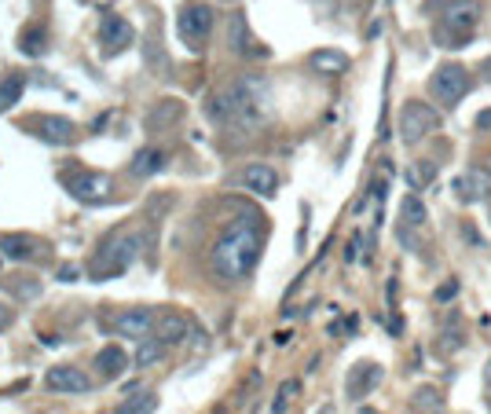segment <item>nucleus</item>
<instances>
[{"label":"nucleus","mask_w":491,"mask_h":414,"mask_svg":"<svg viewBox=\"0 0 491 414\" xmlns=\"http://www.w3.org/2000/svg\"><path fill=\"white\" fill-rule=\"evenodd\" d=\"M260 249H264V224L257 213H246V216H235L228 228L220 232V239L213 242V253H209V265H213L216 279L239 283L253 272V265L260 260Z\"/></svg>","instance_id":"obj_1"},{"label":"nucleus","mask_w":491,"mask_h":414,"mask_svg":"<svg viewBox=\"0 0 491 414\" xmlns=\"http://www.w3.org/2000/svg\"><path fill=\"white\" fill-rule=\"evenodd\" d=\"M209 122L224 125V129H257L264 125V114H268V92H264V81L257 78H242L235 85H224L209 96Z\"/></svg>","instance_id":"obj_2"},{"label":"nucleus","mask_w":491,"mask_h":414,"mask_svg":"<svg viewBox=\"0 0 491 414\" xmlns=\"http://www.w3.org/2000/svg\"><path fill=\"white\" fill-rule=\"evenodd\" d=\"M140 246H143V235L140 232H114L92 257V279H118L129 272V265H136L140 257Z\"/></svg>","instance_id":"obj_3"},{"label":"nucleus","mask_w":491,"mask_h":414,"mask_svg":"<svg viewBox=\"0 0 491 414\" xmlns=\"http://www.w3.org/2000/svg\"><path fill=\"white\" fill-rule=\"evenodd\" d=\"M187 330H191V323L180 319V316H173V319L158 323V326H155V334L143 337V345H140V352H136V367H150V363H158V359H162L173 345H180V342H183Z\"/></svg>","instance_id":"obj_4"},{"label":"nucleus","mask_w":491,"mask_h":414,"mask_svg":"<svg viewBox=\"0 0 491 414\" xmlns=\"http://www.w3.org/2000/svg\"><path fill=\"white\" fill-rule=\"evenodd\" d=\"M429 92L440 106H459L470 96V73L462 63H440L429 78Z\"/></svg>","instance_id":"obj_5"},{"label":"nucleus","mask_w":491,"mask_h":414,"mask_svg":"<svg viewBox=\"0 0 491 414\" xmlns=\"http://www.w3.org/2000/svg\"><path fill=\"white\" fill-rule=\"evenodd\" d=\"M440 114L429 106V103H422V99H407L403 106H400V139L407 143V147H414V143H422L429 132H436L440 129Z\"/></svg>","instance_id":"obj_6"},{"label":"nucleus","mask_w":491,"mask_h":414,"mask_svg":"<svg viewBox=\"0 0 491 414\" xmlns=\"http://www.w3.org/2000/svg\"><path fill=\"white\" fill-rule=\"evenodd\" d=\"M216 26V15L209 4H183L180 15H176V30H180V41L191 48V52H202L209 33Z\"/></svg>","instance_id":"obj_7"},{"label":"nucleus","mask_w":491,"mask_h":414,"mask_svg":"<svg viewBox=\"0 0 491 414\" xmlns=\"http://www.w3.org/2000/svg\"><path fill=\"white\" fill-rule=\"evenodd\" d=\"M59 183L78 202H103V199H110V191H114V180L106 173H92V169H66L59 176Z\"/></svg>","instance_id":"obj_8"},{"label":"nucleus","mask_w":491,"mask_h":414,"mask_svg":"<svg viewBox=\"0 0 491 414\" xmlns=\"http://www.w3.org/2000/svg\"><path fill=\"white\" fill-rule=\"evenodd\" d=\"M433 8L440 30H455V33H473L484 15L480 0H433Z\"/></svg>","instance_id":"obj_9"},{"label":"nucleus","mask_w":491,"mask_h":414,"mask_svg":"<svg viewBox=\"0 0 491 414\" xmlns=\"http://www.w3.org/2000/svg\"><path fill=\"white\" fill-rule=\"evenodd\" d=\"M132 41H136V26L129 19H122V15H106L103 19V26H99V48H103V55H118Z\"/></svg>","instance_id":"obj_10"},{"label":"nucleus","mask_w":491,"mask_h":414,"mask_svg":"<svg viewBox=\"0 0 491 414\" xmlns=\"http://www.w3.org/2000/svg\"><path fill=\"white\" fill-rule=\"evenodd\" d=\"M155 326H158V312H155V308H147V305H140V308H129V312L118 316L114 334L132 337V342H143V337L155 334Z\"/></svg>","instance_id":"obj_11"},{"label":"nucleus","mask_w":491,"mask_h":414,"mask_svg":"<svg viewBox=\"0 0 491 414\" xmlns=\"http://www.w3.org/2000/svg\"><path fill=\"white\" fill-rule=\"evenodd\" d=\"M239 183L246 187V191L260 195V199H272L279 191V173L272 165H264V162H250L242 173H239Z\"/></svg>","instance_id":"obj_12"},{"label":"nucleus","mask_w":491,"mask_h":414,"mask_svg":"<svg viewBox=\"0 0 491 414\" xmlns=\"http://www.w3.org/2000/svg\"><path fill=\"white\" fill-rule=\"evenodd\" d=\"M33 136H41L48 147H66L73 136H78V125L70 118H59V114H41L33 122Z\"/></svg>","instance_id":"obj_13"},{"label":"nucleus","mask_w":491,"mask_h":414,"mask_svg":"<svg viewBox=\"0 0 491 414\" xmlns=\"http://www.w3.org/2000/svg\"><path fill=\"white\" fill-rule=\"evenodd\" d=\"M45 385H48L52 393H73V396L92 389V382L85 378L78 367H52V370L45 374Z\"/></svg>","instance_id":"obj_14"},{"label":"nucleus","mask_w":491,"mask_h":414,"mask_svg":"<svg viewBox=\"0 0 491 414\" xmlns=\"http://www.w3.org/2000/svg\"><path fill=\"white\" fill-rule=\"evenodd\" d=\"M165 162H169L165 147H140L132 155V176L136 180H150V176H158L165 169Z\"/></svg>","instance_id":"obj_15"},{"label":"nucleus","mask_w":491,"mask_h":414,"mask_svg":"<svg viewBox=\"0 0 491 414\" xmlns=\"http://www.w3.org/2000/svg\"><path fill=\"white\" fill-rule=\"evenodd\" d=\"M377 382H382V367H377V363H360L349 374V400H363Z\"/></svg>","instance_id":"obj_16"},{"label":"nucleus","mask_w":491,"mask_h":414,"mask_svg":"<svg viewBox=\"0 0 491 414\" xmlns=\"http://www.w3.org/2000/svg\"><path fill=\"white\" fill-rule=\"evenodd\" d=\"M400 224L403 228H414V232H426V224H429V209L419 195H407L400 199Z\"/></svg>","instance_id":"obj_17"},{"label":"nucleus","mask_w":491,"mask_h":414,"mask_svg":"<svg viewBox=\"0 0 491 414\" xmlns=\"http://www.w3.org/2000/svg\"><path fill=\"white\" fill-rule=\"evenodd\" d=\"M480 180H484L480 173H466V176H455V183H451V191H455V199H459L462 206H473V202H480V199L487 195Z\"/></svg>","instance_id":"obj_18"},{"label":"nucleus","mask_w":491,"mask_h":414,"mask_svg":"<svg viewBox=\"0 0 491 414\" xmlns=\"http://www.w3.org/2000/svg\"><path fill=\"white\" fill-rule=\"evenodd\" d=\"M0 253L12 257V260H30V257L41 253V242L30 239V235H4L0 239Z\"/></svg>","instance_id":"obj_19"},{"label":"nucleus","mask_w":491,"mask_h":414,"mask_svg":"<svg viewBox=\"0 0 491 414\" xmlns=\"http://www.w3.org/2000/svg\"><path fill=\"white\" fill-rule=\"evenodd\" d=\"M96 363H99V374H103V378H118V374L129 367V352L118 349V345H106V349H99Z\"/></svg>","instance_id":"obj_20"},{"label":"nucleus","mask_w":491,"mask_h":414,"mask_svg":"<svg viewBox=\"0 0 491 414\" xmlns=\"http://www.w3.org/2000/svg\"><path fill=\"white\" fill-rule=\"evenodd\" d=\"M22 92H26V78H22V73H4V78H0V114L12 110L22 99Z\"/></svg>","instance_id":"obj_21"},{"label":"nucleus","mask_w":491,"mask_h":414,"mask_svg":"<svg viewBox=\"0 0 491 414\" xmlns=\"http://www.w3.org/2000/svg\"><path fill=\"white\" fill-rule=\"evenodd\" d=\"M411 410H414V414H440V410H444V396H440V389L422 385L419 393H414V400H411Z\"/></svg>","instance_id":"obj_22"},{"label":"nucleus","mask_w":491,"mask_h":414,"mask_svg":"<svg viewBox=\"0 0 491 414\" xmlns=\"http://www.w3.org/2000/svg\"><path fill=\"white\" fill-rule=\"evenodd\" d=\"M19 48H22L26 55H33V59H41V55L48 52V33H45L41 26H26L22 37H19Z\"/></svg>","instance_id":"obj_23"},{"label":"nucleus","mask_w":491,"mask_h":414,"mask_svg":"<svg viewBox=\"0 0 491 414\" xmlns=\"http://www.w3.org/2000/svg\"><path fill=\"white\" fill-rule=\"evenodd\" d=\"M312 66L323 70V73H345V70H349V55H345V52L319 48V52H312Z\"/></svg>","instance_id":"obj_24"},{"label":"nucleus","mask_w":491,"mask_h":414,"mask_svg":"<svg viewBox=\"0 0 491 414\" xmlns=\"http://www.w3.org/2000/svg\"><path fill=\"white\" fill-rule=\"evenodd\" d=\"M466 345V334H462V326H459V319H447V326H444V337H440V349L451 356L455 349H462Z\"/></svg>","instance_id":"obj_25"},{"label":"nucleus","mask_w":491,"mask_h":414,"mask_svg":"<svg viewBox=\"0 0 491 414\" xmlns=\"http://www.w3.org/2000/svg\"><path fill=\"white\" fill-rule=\"evenodd\" d=\"M470 41H473V33H455V30H440L436 26V45L440 48H462Z\"/></svg>","instance_id":"obj_26"},{"label":"nucleus","mask_w":491,"mask_h":414,"mask_svg":"<svg viewBox=\"0 0 491 414\" xmlns=\"http://www.w3.org/2000/svg\"><path fill=\"white\" fill-rule=\"evenodd\" d=\"M301 393V382H286L279 393H275V400H272V414H286V407H290V400Z\"/></svg>","instance_id":"obj_27"},{"label":"nucleus","mask_w":491,"mask_h":414,"mask_svg":"<svg viewBox=\"0 0 491 414\" xmlns=\"http://www.w3.org/2000/svg\"><path fill=\"white\" fill-rule=\"evenodd\" d=\"M232 48H235V52H246V48H250V30H246V19H242V15L232 19Z\"/></svg>","instance_id":"obj_28"},{"label":"nucleus","mask_w":491,"mask_h":414,"mask_svg":"<svg viewBox=\"0 0 491 414\" xmlns=\"http://www.w3.org/2000/svg\"><path fill=\"white\" fill-rule=\"evenodd\" d=\"M155 407H158V396H150V393H147V396H140L136 403H125V410H122V414H150Z\"/></svg>","instance_id":"obj_29"},{"label":"nucleus","mask_w":491,"mask_h":414,"mask_svg":"<svg viewBox=\"0 0 491 414\" xmlns=\"http://www.w3.org/2000/svg\"><path fill=\"white\" fill-rule=\"evenodd\" d=\"M455 293H459V279H447V283H440L436 286V300H440V305H447V300H455Z\"/></svg>","instance_id":"obj_30"},{"label":"nucleus","mask_w":491,"mask_h":414,"mask_svg":"<svg viewBox=\"0 0 491 414\" xmlns=\"http://www.w3.org/2000/svg\"><path fill=\"white\" fill-rule=\"evenodd\" d=\"M477 129H480V132H487V129H491V106L477 114Z\"/></svg>","instance_id":"obj_31"},{"label":"nucleus","mask_w":491,"mask_h":414,"mask_svg":"<svg viewBox=\"0 0 491 414\" xmlns=\"http://www.w3.org/2000/svg\"><path fill=\"white\" fill-rule=\"evenodd\" d=\"M12 326V308H4V305H0V334H4Z\"/></svg>","instance_id":"obj_32"},{"label":"nucleus","mask_w":491,"mask_h":414,"mask_svg":"<svg viewBox=\"0 0 491 414\" xmlns=\"http://www.w3.org/2000/svg\"><path fill=\"white\" fill-rule=\"evenodd\" d=\"M484 385L491 389V359H487V367H484Z\"/></svg>","instance_id":"obj_33"},{"label":"nucleus","mask_w":491,"mask_h":414,"mask_svg":"<svg viewBox=\"0 0 491 414\" xmlns=\"http://www.w3.org/2000/svg\"><path fill=\"white\" fill-rule=\"evenodd\" d=\"M480 173H487V176H491V158H487V162L480 165Z\"/></svg>","instance_id":"obj_34"},{"label":"nucleus","mask_w":491,"mask_h":414,"mask_svg":"<svg viewBox=\"0 0 491 414\" xmlns=\"http://www.w3.org/2000/svg\"><path fill=\"white\" fill-rule=\"evenodd\" d=\"M484 78H491V63H484Z\"/></svg>","instance_id":"obj_35"}]
</instances>
